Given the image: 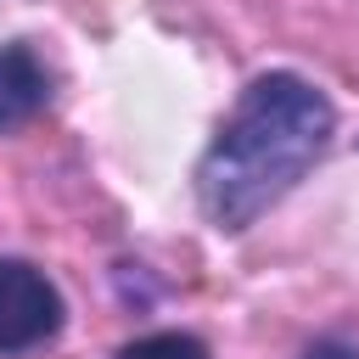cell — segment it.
<instances>
[{
    "label": "cell",
    "mask_w": 359,
    "mask_h": 359,
    "mask_svg": "<svg viewBox=\"0 0 359 359\" xmlns=\"http://www.w3.org/2000/svg\"><path fill=\"white\" fill-rule=\"evenodd\" d=\"M123 359H208V348L185 331H157V337H140L123 348Z\"/></svg>",
    "instance_id": "277c9868"
},
{
    "label": "cell",
    "mask_w": 359,
    "mask_h": 359,
    "mask_svg": "<svg viewBox=\"0 0 359 359\" xmlns=\"http://www.w3.org/2000/svg\"><path fill=\"white\" fill-rule=\"evenodd\" d=\"M303 359H359V342H348V337H325V342H314Z\"/></svg>",
    "instance_id": "5b68a950"
},
{
    "label": "cell",
    "mask_w": 359,
    "mask_h": 359,
    "mask_svg": "<svg viewBox=\"0 0 359 359\" xmlns=\"http://www.w3.org/2000/svg\"><path fill=\"white\" fill-rule=\"evenodd\" d=\"M56 331H62L56 286L22 258H0V353H28Z\"/></svg>",
    "instance_id": "7a4b0ae2"
},
{
    "label": "cell",
    "mask_w": 359,
    "mask_h": 359,
    "mask_svg": "<svg viewBox=\"0 0 359 359\" xmlns=\"http://www.w3.org/2000/svg\"><path fill=\"white\" fill-rule=\"evenodd\" d=\"M50 84H45V67L34 62L28 45H0V129L34 118L45 107Z\"/></svg>",
    "instance_id": "3957f363"
},
{
    "label": "cell",
    "mask_w": 359,
    "mask_h": 359,
    "mask_svg": "<svg viewBox=\"0 0 359 359\" xmlns=\"http://www.w3.org/2000/svg\"><path fill=\"white\" fill-rule=\"evenodd\" d=\"M331 129H337V112L309 79L297 73L252 79L196 168L202 213L219 230H247L269 202H280L320 163V151L331 146Z\"/></svg>",
    "instance_id": "6da1fadb"
}]
</instances>
